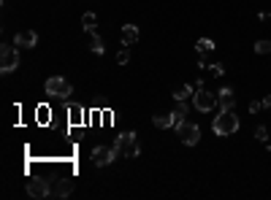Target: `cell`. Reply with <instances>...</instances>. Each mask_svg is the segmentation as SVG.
<instances>
[{
    "label": "cell",
    "mask_w": 271,
    "mask_h": 200,
    "mask_svg": "<svg viewBox=\"0 0 271 200\" xmlns=\"http://www.w3.org/2000/svg\"><path fill=\"white\" fill-rule=\"evenodd\" d=\"M114 152H117V157H138V135L133 133V130H128V133H122L120 138L114 141Z\"/></svg>",
    "instance_id": "1"
},
{
    "label": "cell",
    "mask_w": 271,
    "mask_h": 200,
    "mask_svg": "<svg viewBox=\"0 0 271 200\" xmlns=\"http://www.w3.org/2000/svg\"><path fill=\"white\" fill-rule=\"evenodd\" d=\"M239 117H236V111H220L217 117H214V133L217 135H233L239 130Z\"/></svg>",
    "instance_id": "2"
},
{
    "label": "cell",
    "mask_w": 271,
    "mask_h": 200,
    "mask_svg": "<svg viewBox=\"0 0 271 200\" xmlns=\"http://www.w3.org/2000/svg\"><path fill=\"white\" fill-rule=\"evenodd\" d=\"M177 135H179V141L185 146H195L201 141V127L195 125V122H182V125H177Z\"/></svg>",
    "instance_id": "3"
},
{
    "label": "cell",
    "mask_w": 271,
    "mask_h": 200,
    "mask_svg": "<svg viewBox=\"0 0 271 200\" xmlns=\"http://www.w3.org/2000/svg\"><path fill=\"white\" fill-rule=\"evenodd\" d=\"M71 92H73V87L65 81V78H60V76H52V78L46 81V95H52V97H57V100H68Z\"/></svg>",
    "instance_id": "4"
},
{
    "label": "cell",
    "mask_w": 271,
    "mask_h": 200,
    "mask_svg": "<svg viewBox=\"0 0 271 200\" xmlns=\"http://www.w3.org/2000/svg\"><path fill=\"white\" fill-rule=\"evenodd\" d=\"M17 49L19 46H9V44H3V49H0V70H3V73L17 70V65H19V52Z\"/></svg>",
    "instance_id": "5"
},
{
    "label": "cell",
    "mask_w": 271,
    "mask_h": 200,
    "mask_svg": "<svg viewBox=\"0 0 271 200\" xmlns=\"http://www.w3.org/2000/svg\"><path fill=\"white\" fill-rule=\"evenodd\" d=\"M193 106L203 114H209L211 109H217V95H211L209 89H195L193 95Z\"/></svg>",
    "instance_id": "6"
},
{
    "label": "cell",
    "mask_w": 271,
    "mask_h": 200,
    "mask_svg": "<svg viewBox=\"0 0 271 200\" xmlns=\"http://www.w3.org/2000/svg\"><path fill=\"white\" fill-rule=\"evenodd\" d=\"M114 160H120V157H117V152H114V146H95V149H92V162H95L98 168L112 165Z\"/></svg>",
    "instance_id": "7"
},
{
    "label": "cell",
    "mask_w": 271,
    "mask_h": 200,
    "mask_svg": "<svg viewBox=\"0 0 271 200\" xmlns=\"http://www.w3.org/2000/svg\"><path fill=\"white\" fill-rule=\"evenodd\" d=\"M14 46H19V49L38 46V33H35V30H19L17 38H14Z\"/></svg>",
    "instance_id": "8"
},
{
    "label": "cell",
    "mask_w": 271,
    "mask_h": 200,
    "mask_svg": "<svg viewBox=\"0 0 271 200\" xmlns=\"http://www.w3.org/2000/svg\"><path fill=\"white\" fill-rule=\"evenodd\" d=\"M27 195L30 197H46V195H52V184L43 181V178H33V181L27 184Z\"/></svg>",
    "instance_id": "9"
},
{
    "label": "cell",
    "mask_w": 271,
    "mask_h": 200,
    "mask_svg": "<svg viewBox=\"0 0 271 200\" xmlns=\"http://www.w3.org/2000/svg\"><path fill=\"white\" fill-rule=\"evenodd\" d=\"M49 184H52V195L55 197H68L73 192V181L68 176H60V178H55V181H49Z\"/></svg>",
    "instance_id": "10"
},
{
    "label": "cell",
    "mask_w": 271,
    "mask_h": 200,
    "mask_svg": "<svg viewBox=\"0 0 271 200\" xmlns=\"http://www.w3.org/2000/svg\"><path fill=\"white\" fill-rule=\"evenodd\" d=\"M233 106H236V95H233L231 87H223L217 92V109L220 111H231Z\"/></svg>",
    "instance_id": "11"
},
{
    "label": "cell",
    "mask_w": 271,
    "mask_h": 200,
    "mask_svg": "<svg viewBox=\"0 0 271 200\" xmlns=\"http://www.w3.org/2000/svg\"><path fill=\"white\" fill-rule=\"evenodd\" d=\"M138 41V27L136 25H125L122 27V44L130 46V44H136Z\"/></svg>",
    "instance_id": "12"
},
{
    "label": "cell",
    "mask_w": 271,
    "mask_h": 200,
    "mask_svg": "<svg viewBox=\"0 0 271 200\" xmlns=\"http://www.w3.org/2000/svg\"><path fill=\"white\" fill-rule=\"evenodd\" d=\"M152 122L157 130H168V127H174V114H157V117H152Z\"/></svg>",
    "instance_id": "13"
},
{
    "label": "cell",
    "mask_w": 271,
    "mask_h": 200,
    "mask_svg": "<svg viewBox=\"0 0 271 200\" xmlns=\"http://www.w3.org/2000/svg\"><path fill=\"white\" fill-rule=\"evenodd\" d=\"M87 38H90V49L92 54H103V41H100V35L95 30H87Z\"/></svg>",
    "instance_id": "14"
},
{
    "label": "cell",
    "mask_w": 271,
    "mask_h": 200,
    "mask_svg": "<svg viewBox=\"0 0 271 200\" xmlns=\"http://www.w3.org/2000/svg\"><path fill=\"white\" fill-rule=\"evenodd\" d=\"M185 117H187V106H185V100H177V109H174V127L185 122Z\"/></svg>",
    "instance_id": "15"
},
{
    "label": "cell",
    "mask_w": 271,
    "mask_h": 200,
    "mask_svg": "<svg viewBox=\"0 0 271 200\" xmlns=\"http://www.w3.org/2000/svg\"><path fill=\"white\" fill-rule=\"evenodd\" d=\"M195 95V87H190V84H182V87H177V92H174V100H187Z\"/></svg>",
    "instance_id": "16"
},
{
    "label": "cell",
    "mask_w": 271,
    "mask_h": 200,
    "mask_svg": "<svg viewBox=\"0 0 271 200\" xmlns=\"http://www.w3.org/2000/svg\"><path fill=\"white\" fill-rule=\"evenodd\" d=\"M195 52H198V54H203V57H206L209 52H214V41H211V38H201V41H198V44H195Z\"/></svg>",
    "instance_id": "17"
},
{
    "label": "cell",
    "mask_w": 271,
    "mask_h": 200,
    "mask_svg": "<svg viewBox=\"0 0 271 200\" xmlns=\"http://www.w3.org/2000/svg\"><path fill=\"white\" fill-rule=\"evenodd\" d=\"M82 25L87 27V30H95V25H98V17H95L92 11H90V14H84V17H82Z\"/></svg>",
    "instance_id": "18"
},
{
    "label": "cell",
    "mask_w": 271,
    "mask_h": 200,
    "mask_svg": "<svg viewBox=\"0 0 271 200\" xmlns=\"http://www.w3.org/2000/svg\"><path fill=\"white\" fill-rule=\"evenodd\" d=\"M255 52H258V54H268V52H271V41H268V38L258 41V44H255Z\"/></svg>",
    "instance_id": "19"
},
{
    "label": "cell",
    "mask_w": 271,
    "mask_h": 200,
    "mask_svg": "<svg viewBox=\"0 0 271 200\" xmlns=\"http://www.w3.org/2000/svg\"><path fill=\"white\" fill-rule=\"evenodd\" d=\"M209 73L220 78V76H225V65H220V62H214V65H209Z\"/></svg>",
    "instance_id": "20"
},
{
    "label": "cell",
    "mask_w": 271,
    "mask_h": 200,
    "mask_svg": "<svg viewBox=\"0 0 271 200\" xmlns=\"http://www.w3.org/2000/svg\"><path fill=\"white\" fill-rule=\"evenodd\" d=\"M255 138H258V141H268V130H266V127H255Z\"/></svg>",
    "instance_id": "21"
},
{
    "label": "cell",
    "mask_w": 271,
    "mask_h": 200,
    "mask_svg": "<svg viewBox=\"0 0 271 200\" xmlns=\"http://www.w3.org/2000/svg\"><path fill=\"white\" fill-rule=\"evenodd\" d=\"M128 60H130V52H128V49H122V52L117 54V62H120V65H125Z\"/></svg>",
    "instance_id": "22"
},
{
    "label": "cell",
    "mask_w": 271,
    "mask_h": 200,
    "mask_svg": "<svg viewBox=\"0 0 271 200\" xmlns=\"http://www.w3.org/2000/svg\"><path fill=\"white\" fill-rule=\"evenodd\" d=\"M263 109V100H252V103H250V114H258Z\"/></svg>",
    "instance_id": "23"
},
{
    "label": "cell",
    "mask_w": 271,
    "mask_h": 200,
    "mask_svg": "<svg viewBox=\"0 0 271 200\" xmlns=\"http://www.w3.org/2000/svg\"><path fill=\"white\" fill-rule=\"evenodd\" d=\"M263 109H271V95L263 97Z\"/></svg>",
    "instance_id": "24"
}]
</instances>
